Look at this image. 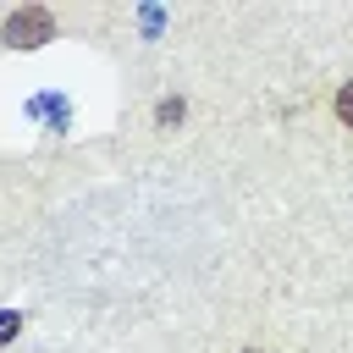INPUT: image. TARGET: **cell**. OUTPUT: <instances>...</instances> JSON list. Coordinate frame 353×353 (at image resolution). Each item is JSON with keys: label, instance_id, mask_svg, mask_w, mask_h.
<instances>
[{"label": "cell", "instance_id": "3", "mask_svg": "<svg viewBox=\"0 0 353 353\" xmlns=\"http://www.w3.org/2000/svg\"><path fill=\"white\" fill-rule=\"evenodd\" d=\"M160 121H165V127L182 121V99H165V105H160Z\"/></svg>", "mask_w": 353, "mask_h": 353}, {"label": "cell", "instance_id": "2", "mask_svg": "<svg viewBox=\"0 0 353 353\" xmlns=\"http://www.w3.org/2000/svg\"><path fill=\"white\" fill-rule=\"evenodd\" d=\"M336 116L353 127V83H342V94H336Z\"/></svg>", "mask_w": 353, "mask_h": 353}, {"label": "cell", "instance_id": "1", "mask_svg": "<svg viewBox=\"0 0 353 353\" xmlns=\"http://www.w3.org/2000/svg\"><path fill=\"white\" fill-rule=\"evenodd\" d=\"M50 33H55V17H50L44 6H22V11L6 17V44H11V50H33V44H44Z\"/></svg>", "mask_w": 353, "mask_h": 353}, {"label": "cell", "instance_id": "5", "mask_svg": "<svg viewBox=\"0 0 353 353\" xmlns=\"http://www.w3.org/2000/svg\"><path fill=\"white\" fill-rule=\"evenodd\" d=\"M248 353H259V347H248Z\"/></svg>", "mask_w": 353, "mask_h": 353}, {"label": "cell", "instance_id": "4", "mask_svg": "<svg viewBox=\"0 0 353 353\" xmlns=\"http://www.w3.org/2000/svg\"><path fill=\"white\" fill-rule=\"evenodd\" d=\"M11 331H17V320H11V314H6V320H0V336H11Z\"/></svg>", "mask_w": 353, "mask_h": 353}]
</instances>
